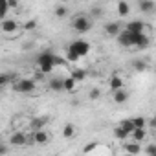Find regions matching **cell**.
I'll return each instance as SVG.
<instances>
[{
    "label": "cell",
    "mask_w": 156,
    "mask_h": 156,
    "mask_svg": "<svg viewBox=\"0 0 156 156\" xmlns=\"http://www.w3.org/2000/svg\"><path fill=\"white\" fill-rule=\"evenodd\" d=\"M116 37H118V42H119L123 48H132V33H130L129 30L119 31Z\"/></svg>",
    "instance_id": "8992f818"
},
{
    "label": "cell",
    "mask_w": 156,
    "mask_h": 156,
    "mask_svg": "<svg viewBox=\"0 0 156 156\" xmlns=\"http://www.w3.org/2000/svg\"><path fill=\"white\" fill-rule=\"evenodd\" d=\"M114 136H116L118 140H121V141H125V140H129V132H125V130H123V129H121L119 125H118V127L114 129Z\"/></svg>",
    "instance_id": "d4e9b609"
},
{
    "label": "cell",
    "mask_w": 156,
    "mask_h": 156,
    "mask_svg": "<svg viewBox=\"0 0 156 156\" xmlns=\"http://www.w3.org/2000/svg\"><path fill=\"white\" fill-rule=\"evenodd\" d=\"M143 152H145V154H156V147H154V145H149Z\"/></svg>",
    "instance_id": "d6a6232c"
},
{
    "label": "cell",
    "mask_w": 156,
    "mask_h": 156,
    "mask_svg": "<svg viewBox=\"0 0 156 156\" xmlns=\"http://www.w3.org/2000/svg\"><path fill=\"white\" fill-rule=\"evenodd\" d=\"M125 141H127V140H125ZM123 149H125V152H129V154H140V152H141L140 141H127V143L123 145Z\"/></svg>",
    "instance_id": "8fae6325"
},
{
    "label": "cell",
    "mask_w": 156,
    "mask_h": 156,
    "mask_svg": "<svg viewBox=\"0 0 156 156\" xmlns=\"http://www.w3.org/2000/svg\"><path fill=\"white\" fill-rule=\"evenodd\" d=\"M90 53V44L83 39L79 41H73L70 46H68V51H66V61L68 62H77L81 57L88 55Z\"/></svg>",
    "instance_id": "7a4b0ae2"
},
{
    "label": "cell",
    "mask_w": 156,
    "mask_h": 156,
    "mask_svg": "<svg viewBox=\"0 0 156 156\" xmlns=\"http://www.w3.org/2000/svg\"><path fill=\"white\" fill-rule=\"evenodd\" d=\"M138 6H140V11H141V13H147V15H151V13L154 11V8H156L154 0H140Z\"/></svg>",
    "instance_id": "9c48e42d"
},
{
    "label": "cell",
    "mask_w": 156,
    "mask_h": 156,
    "mask_svg": "<svg viewBox=\"0 0 156 156\" xmlns=\"http://www.w3.org/2000/svg\"><path fill=\"white\" fill-rule=\"evenodd\" d=\"M130 33H132V31H130ZM132 46H136V48H140V50H147V48L151 46V37L145 33V30L132 33Z\"/></svg>",
    "instance_id": "277c9868"
},
{
    "label": "cell",
    "mask_w": 156,
    "mask_h": 156,
    "mask_svg": "<svg viewBox=\"0 0 156 156\" xmlns=\"http://www.w3.org/2000/svg\"><path fill=\"white\" fill-rule=\"evenodd\" d=\"M26 141H28V136H26L24 132H15V134H11V138H9V143H11L13 147H22Z\"/></svg>",
    "instance_id": "52a82bcc"
},
{
    "label": "cell",
    "mask_w": 156,
    "mask_h": 156,
    "mask_svg": "<svg viewBox=\"0 0 156 156\" xmlns=\"http://www.w3.org/2000/svg\"><path fill=\"white\" fill-rule=\"evenodd\" d=\"M99 96H101L99 88H92V90H90V94H88V98H90V99H99Z\"/></svg>",
    "instance_id": "4dcf8cb0"
},
{
    "label": "cell",
    "mask_w": 156,
    "mask_h": 156,
    "mask_svg": "<svg viewBox=\"0 0 156 156\" xmlns=\"http://www.w3.org/2000/svg\"><path fill=\"white\" fill-rule=\"evenodd\" d=\"M37 64H39V70H41L44 75H48V73H51V70H53L55 66L66 64V61L61 59V57H57L53 51H42V53L37 57Z\"/></svg>",
    "instance_id": "6da1fadb"
},
{
    "label": "cell",
    "mask_w": 156,
    "mask_h": 156,
    "mask_svg": "<svg viewBox=\"0 0 156 156\" xmlns=\"http://www.w3.org/2000/svg\"><path fill=\"white\" fill-rule=\"evenodd\" d=\"M108 85H110V90L114 92V90H118V88H123V79H121L119 75H112L110 81H108Z\"/></svg>",
    "instance_id": "2e32d148"
},
{
    "label": "cell",
    "mask_w": 156,
    "mask_h": 156,
    "mask_svg": "<svg viewBox=\"0 0 156 156\" xmlns=\"http://www.w3.org/2000/svg\"><path fill=\"white\" fill-rule=\"evenodd\" d=\"M8 11H9V6H8V0H0V19H6V15H8Z\"/></svg>",
    "instance_id": "484cf974"
},
{
    "label": "cell",
    "mask_w": 156,
    "mask_h": 156,
    "mask_svg": "<svg viewBox=\"0 0 156 156\" xmlns=\"http://www.w3.org/2000/svg\"><path fill=\"white\" fill-rule=\"evenodd\" d=\"M35 87H37L35 79H20V81L15 85V90L20 92V94H30V92L35 90Z\"/></svg>",
    "instance_id": "5b68a950"
},
{
    "label": "cell",
    "mask_w": 156,
    "mask_h": 156,
    "mask_svg": "<svg viewBox=\"0 0 156 156\" xmlns=\"http://www.w3.org/2000/svg\"><path fill=\"white\" fill-rule=\"evenodd\" d=\"M37 28V20L35 19H30L28 22H24V31H33Z\"/></svg>",
    "instance_id": "83f0119b"
},
{
    "label": "cell",
    "mask_w": 156,
    "mask_h": 156,
    "mask_svg": "<svg viewBox=\"0 0 156 156\" xmlns=\"http://www.w3.org/2000/svg\"><path fill=\"white\" fill-rule=\"evenodd\" d=\"M75 85H77V81L73 79L72 75H68L66 79H62V90H68V92H72V90L75 88Z\"/></svg>",
    "instance_id": "ffe728a7"
},
{
    "label": "cell",
    "mask_w": 156,
    "mask_h": 156,
    "mask_svg": "<svg viewBox=\"0 0 156 156\" xmlns=\"http://www.w3.org/2000/svg\"><path fill=\"white\" fill-rule=\"evenodd\" d=\"M119 31H121V26H119V22H108V24H105V33H107V35H110V37H116Z\"/></svg>",
    "instance_id": "7c38bea8"
},
{
    "label": "cell",
    "mask_w": 156,
    "mask_h": 156,
    "mask_svg": "<svg viewBox=\"0 0 156 156\" xmlns=\"http://www.w3.org/2000/svg\"><path fill=\"white\" fill-rule=\"evenodd\" d=\"M73 134H75V127L72 123H66L64 129H62V136L64 138H73Z\"/></svg>",
    "instance_id": "cb8c5ba5"
},
{
    "label": "cell",
    "mask_w": 156,
    "mask_h": 156,
    "mask_svg": "<svg viewBox=\"0 0 156 156\" xmlns=\"http://www.w3.org/2000/svg\"><path fill=\"white\" fill-rule=\"evenodd\" d=\"M130 136H132V140H134V141H143V140L147 138V130H145V129H141V127H136V129L130 132Z\"/></svg>",
    "instance_id": "5bb4252c"
},
{
    "label": "cell",
    "mask_w": 156,
    "mask_h": 156,
    "mask_svg": "<svg viewBox=\"0 0 156 156\" xmlns=\"http://www.w3.org/2000/svg\"><path fill=\"white\" fill-rule=\"evenodd\" d=\"M132 123H134V127L147 129V127H145V123H147V119H145V118H134V119H132Z\"/></svg>",
    "instance_id": "f546056e"
},
{
    "label": "cell",
    "mask_w": 156,
    "mask_h": 156,
    "mask_svg": "<svg viewBox=\"0 0 156 156\" xmlns=\"http://www.w3.org/2000/svg\"><path fill=\"white\" fill-rule=\"evenodd\" d=\"M72 77H73L77 83H83V81L87 79V72H85L83 68H75V70L72 72Z\"/></svg>",
    "instance_id": "44dd1931"
},
{
    "label": "cell",
    "mask_w": 156,
    "mask_h": 156,
    "mask_svg": "<svg viewBox=\"0 0 156 156\" xmlns=\"http://www.w3.org/2000/svg\"><path fill=\"white\" fill-rule=\"evenodd\" d=\"M17 30H19L17 20H13V19H4V20H2V31H4V33H13V31H17Z\"/></svg>",
    "instance_id": "30bf717a"
},
{
    "label": "cell",
    "mask_w": 156,
    "mask_h": 156,
    "mask_svg": "<svg viewBox=\"0 0 156 156\" xmlns=\"http://www.w3.org/2000/svg\"><path fill=\"white\" fill-rule=\"evenodd\" d=\"M119 127H121L125 132H129V136H130V132L136 129V127H134V123H132V119H123V121L119 123Z\"/></svg>",
    "instance_id": "7402d4cb"
},
{
    "label": "cell",
    "mask_w": 156,
    "mask_h": 156,
    "mask_svg": "<svg viewBox=\"0 0 156 156\" xmlns=\"http://www.w3.org/2000/svg\"><path fill=\"white\" fill-rule=\"evenodd\" d=\"M33 141L44 145V143H48V134H46L42 129H39V130H35V134H33Z\"/></svg>",
    "instance_id": "9a60e30c"
},
{
    "label": "cell",
    "mask_w": 156,
    "mask_h": 156,
    "mask_svg": "<svg viewBox=\"0 0 156 156\" xmlns=\"http://www.w3.org/2000/svg\"><path fill=\"white\" fill-rule=\"evenodd\" d=\"M44 123H46V118H37V119L31 121V129H33V130H39V129L44 127Z\"/></svg>",
    "instance_id": "4316f807"
},
{
    "label": "cell",
    "mask_w": 156,
    "mask_h": 156,
    "mask_svg": "<svg viewBox=\"0 0 156 156\" xmlns=\"http://www.w3.org/2000/svg\"><path fill=\"white\" fill-rule=\"evenodd\" d=\"M48 87H50L53 92H62V79H59V77H53V79L48 81Z\"/></svg>",
    "instance_id": "d6986e66"
},
{
    "label": "cell",
    "mask_w": 156,
    "mask_h": 156,
    "mask_svg": "<svg viewBox=\"0 0 156 156\" xmlns=\"http://www.w3.org/2000/svg\"><path fill=\"white\" fill-rule=\"evenodd\" d=\"M125 30H129V31H132V33H136V31H143V30H145V22H141V20H130V22L127 24Z\"/></svg>",
    "instance_id": "4fadbf2b"
},
{
    "label": "cell",
    "mask_w": 156,
    "mask_h": 156,
    "mask_svg": "<svg viewBox=\"0 0 156 156\" xmlns=\"http://www.w3.org/2000/svg\"><path fill=\"white\" fill-rule=\"evenodd\" d=\"M112 99H114V103L123 105V103H127V99H129V92H127V90H123V88H118V90H114Z\"/></svg>",
    "instance_id": "ba28073f"
},
{
    "label": "cell",
    "mask_w": 156,
    "mask_h": 156,
    "mask_svg": "<svg viewBox=\"0 0 156 156\" xmlns=\"http://www.w3.org/2000/svg\"><path fill=\"white\" fill-rule=\"evenodd\" d=\"M53 13H55L57 19H64V17H68V8L66 6H57L53 9Z\"/></svg>",
    "instance_id": "603a6c76"
},
{
    "label": "cell",
    "mask_w": 156,
    "mask_h": 156,
    "mask_svg": "<svg viewBox=\"0 0 156 156\" xmlns=\"http://www.w3.org/2000/svg\"><path fill=\"white\" fill-rule=\"evenodd\" d=\"M8 151H9V149H8L6 145H2V143H0V156H4V154H8Z\"/></svg>",
    "instance_id": "d590c367"
},
{
    "label": "cell",
    "mask_w": 156,
    "mask_h": 156,
    "mask_svg": "<svg viewBox=\"0 0 156 156\" xmlns=\"http://www.w3.org/2000/svg\"><path fill=\"white\" fill-rule=\"evenodd\" d=\"M72 28H73L77 33H87V31L92 30V20H90V17H87V15H77V17L72 20Z\"/></svg>",
    "instance_id": "3957f363"
},
{
    "label": "cell",
    "mask_w": 156,
    "mask_h": 156,
    "mask_svg": "<svg viewBox=\"0 0 156 156\" xmlns=\"http://www.w3.org/2000/svg\"><path fill=\"white\" fill-rule=\"evenodd\" d=\"M8 83H11V77H9L8 73H0V88L6 87Z\"/></svg>",
    "instance_id": "f1b7e54d"
},
{
    "label": "cell",
    "mask_w": 156,
    "mask_h": 156,
    "mask_svg": "<svg viewBox=\"0 0 156 156\" xmlns=\"http://www.w3.org/2000/svg\"><path fill=\"white\" fill-rule=\"evenodd\" d=\"M118 13H119V17H127V15L130 13L129 2H125V0H119V2H118Z\"/></svg>",
    "instance_id": "ac0fdd59"
},
{
    "label": "cell",
    "mask_w": 156,
    "mask_h": 156,
    "mask_svg": "<svg viewBox=\"0 0 156 156\" xmlns=\"http://www.w3.org/2000/svg\"><path fill=\"white\" fill-rule=\"evenodd\" d=\"M92 15H94V17H101V15H103V9L96 6V8H92Z\"/></svg>",
    "instance_id": "1f68e13d"
},
{
    "label": "cell",
    "mask_w": 156,
    "mask_h": 156,
    "mask_svg": "<svg viewBox=\"0 0 156 156\" xmlns=\"http://www.w3.org/2000/svg\"><path fill=\"white\" fill-rule=\"evenodd\" d=\"M8 6H9V9H15L19 6V2H17V0H8Z\"/></svg>",
    "instance_id": "e575fe53"
},
{
    "label": "cell",
    "mask_w": 156,
    "mask_h": 156,
    "mask_svg": "<svg viewBox=\"0 0 156 156\" xmlns=\"http://www.w3.org/2000/svg\"><path fill=\"white\" fill-rule=\"evenodd\" d=\"M145 127H149V129H154V127H156V119H154V118H151V119L145 123Z\"/></svg>",
    "instance_id": "836d02e7"
},
{
    "label": "cell",
    "mask_w": 156,
    "mask_h": 156,
    "mask_svg": "<svg viewBox=\"0 0 156 156\" xmlns=\"http://www.w3.org/2000/svg\"><path fill=\"white\" fill-rule=\"evenodd\" d=\"M132 68H134L136 72H145V70L149 68V62H147L145 59H134V61H132Z\"/></svg>",
    "instance_id": "e0dca14e"
}]
</instances>
